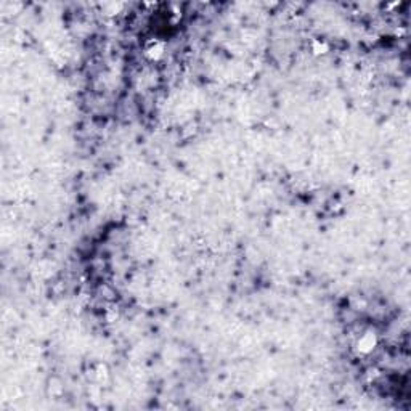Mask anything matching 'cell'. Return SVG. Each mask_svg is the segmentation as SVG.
<instances>
[{
    "instance_id": "2",
    "label": "cell",
    "mask_w": 411,
    "mask_h": 411,
    "mask_svg": "<svg viewBox=\"0 0 411 411\" xmlns=\"http://www.w3.org/2000/svg\"><path fill=\"white\" fill-rule=\"evenodd\" d=\"M145 53H146L149 60H159L164 55V44L159 42V40H151V42H148L146 48H145Z\"/></svg>"
},
{
    "instance_id": "3",
    "label": "cell",
    "mask_w": 411,
    "mask_h": 411,
    "mask_svg": "<svg viewBox=\"0 0 411 411\" xmlns=\"http://www.w3.org/2000/svg\"><path fill=\"white\" fill-rule=\"evenodd\" d=\"M326 50H328V45L325 42H320V40H316V42L314 44V51H315V53H326Z\"/></svg>"
},
{
    "instance_id": "1",
    "label": "cell",
    "mask_w": 411,
    "mask_h": 411,
    "mask_svg": "<svg viewBox=\"0 0 411 411\" xmlns=\"http://www.w3.org/2000/svg\"><path fill=\"white\" fill-rule=\"evenodd\" d=\"M376 344H378V338L373 333H364L362 334L357 340V349L360 354H369V352L374 350Z\"/></svg>"
}]
</instances>
